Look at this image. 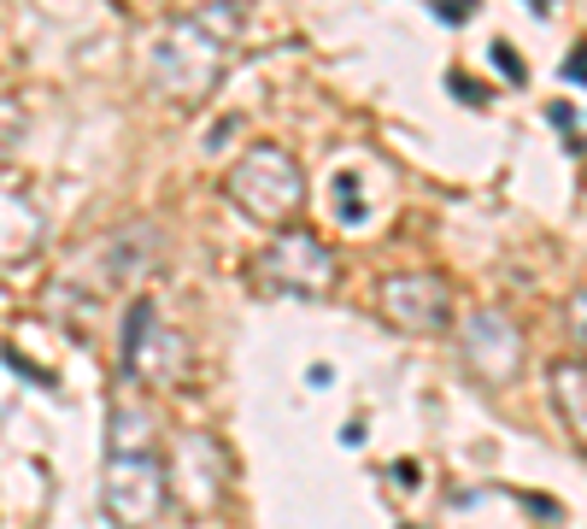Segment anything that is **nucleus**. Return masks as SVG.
I'll use <instances>...</instances> for the list:
<instances>
[{"label":"nucleus","instance_id":"obj_1","mask_svg":"<svg viewBox=\"0 0 587 529\" xmlns=\"http://www.w3.org/2000/svg\"><path fill=\"white\" fill-rule=\"evenodd\" d=\"M242 19H247L242 0H212V7H195L183 19H171L153 42V77L177 101H200L230 71L235 42H242Z\"/></svg>","mask_w":587,"mask_h":529},{"label":"nucleus","instance_id":"obj_2","mask_svg":"<svg viewBox=\"0 0 587 529\" xmlns=\"http://www.w3.org/2000/svg\"><path fill=\"white\" fill-rule=\"evenodd\" d=\"M171 489V465L159 459V435L153 418L136 407L113 412V459H106V512L124 529H148L165 512Z\"/></svg>","mask_w":587,"mask_h":529},{"label":"nucleus","instance_id":"obj_3","mask_svg":"<svg viewBox=\"0 0 587 529\" xmlns=\"http://www.w3.org/2000/svg\"><path fill=\"white\" fill-rule=\"evenodd\" d=\"M224 189H230L235 207H242L247 218H259V224H289V218L300 212V200H306V177H300L289 148L259 142V148H247L242 160L230 165Z\"/></svg>","mask_w":587,"mask_h":529},{"label":"nucleus","instance_id":"obj_4","mask_svg":"<svg viewBox=\"0 0 587 529\" xmlns=\"http://www.w3.org/2000/svg\"><path fill=\"white\" fill-rule=\"evenodd\" d=\"M253 277H259L265 289H282V294H329L336 289V254H329L312 230H282L259 254Z\"/></svg>","mask_w":587,"mask_h":529},{"label":"nucleus","instance_id":"obj_5","mask_svg":"<svg viewBox=\"0 0 587 529\" xmlns=\"http://www.w3.org/2000/svg\"><path fill=\"white\" fill-rule=\"evenodd\" d=\"M383 318L400 324V330H411V336L447 330L453 294H447V283H441V277H430V271H400V277H388V283H383Z\"/></svg>","mask_w":587,"mask_h":529},{"label":"nucleus","instance_id":"obj_6","mask_svg":"<svg viewBox=\"0 0 587 529\" xmlns=\"http://www.w3.org/2000/svg\"><path fill=\"white\" fill-rule=\"evenodd\" d=\"M171 489H177L195 512H206L218 501V489H224V454H218L212 435H200V430L177 435V454H171Z\"/></svg>","mask_w":587,"mask_h":529},{"label":"nucleus","instance_id":"obj_7","mask_svg":"<svg viewBox=\"0 0 587 529\" xmlns=\"http://www.w3.org/2000/svg\"><path fill=\"white\" fill-rule=\"evenodd\" d=\"M465 353H470V365L482 371V377H512V371L523 365V336L512 330V318H500V313H476L465 324Z\"/></svg>","mask_w":587,"mask_h":529},{"label":"nucleus","instance_id":"obj_8","mask_svg":"<svg viewBox=\"0 0 587 529\" xmlns=\"http://www.w3.org/2000/svg\"><path fill=\"white\" fill-rule=\"evenodd\" d=\"M552 400H559L570 435L587 447V365H552Z\"/></svg>","mask_w":587,"mask_h":529},{"label":"nucleus","instance_id":"obj_9","mask_svg":"<svg viewBox=\"0 0 587 529\" xmlns=\"http://www.w3.org/2000/svg\"><path fill=\"white\" fill-rule=\"evenodd\" d=\"M529 7H541V12H547V7H552V0H529Z\"/></svg>","mask_w":587,"mask_h":529}]
</instances>
